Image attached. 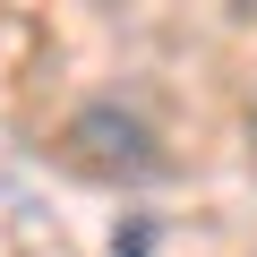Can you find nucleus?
I'll list each match as a JSON object with an SVG mask.
<instances>
[{
    "label": "nucleus",
    "instance_id": "1",
    "mask_svg": "<svg viewBox=\"0 0 257 257\" xmlns=\"http://www.w3.org/2000/svg\"><path fill=\"white\" fill-rule=\"evenodd\" d=\"M69 146H77L94 172H128V180H146V172L163 163V155H155V128L128 111V103H77Z\"/></svg>",
    "mask_w": 257,
    "mask_h": 257
},
{
    "label": "nucleus",
    "instance_id": "2",
    "mask_svg": "<svg viewBox=\"0 0 257 257\" xmlns=\"http://www.w3.org/2000/svg\"><path fill=\"white\" fill-rule=\"evenodd\" d=\"M155 231H163L155 214H120L111 223V257H155Z\"/></svg>",
    "mask_w": 257,
    "mask_h": 257
}]
</instances>
